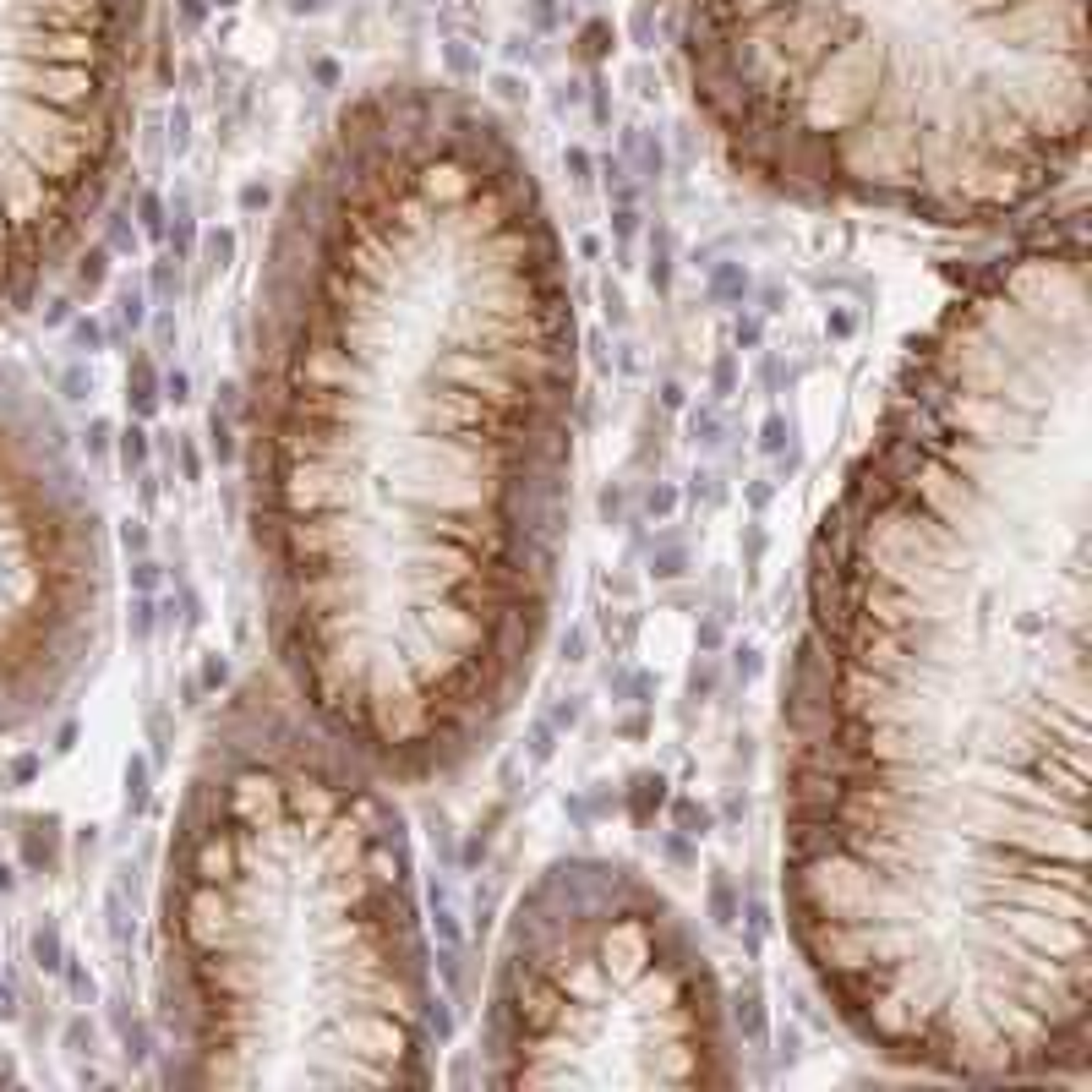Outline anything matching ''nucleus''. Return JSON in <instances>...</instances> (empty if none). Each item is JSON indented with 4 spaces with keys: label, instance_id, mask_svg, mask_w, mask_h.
Listing matches in <instances>:
<instances>
[{
    "label": "nucleus",
    "instance_id": "obj_1",
    "mask_svg": "<svg viewBox=\"0 0 1092 1092\" xmlns=\"http://www.w3.org/2000/svg\"><path fill=\"white\" fill-rule=\"evenodd\" d=\"M1092 263L994 251L907 344L803 552L781 918L874 1059L1092 1071Z\"/></svg>",
    "mask_w": 1092,
    "mask_h": 1092
},
{
    "label": "nucleus",
    "instance_id": "obj_2",
    "mask_svg": "<svg viewBox=\"0 0 1092 1092\" xmlns=\"http://www.w3.org/2000/svg\"><path fill=\"white\" fill-rule=\"evenodd\" d=\"M580 317L552 203L448 82L356 93L290 181L241 399L268 672L394 787L492 754L563 585Z\"/></svg>",
    "mask_w": 1092,
    "mask_h": 1092
},
{
    "label": "nucleus",
    "instance_id": "obj_3",
    "mask_svg": "<svg viewBox=\"0 0 1092 1092\" xmlns=\"http://www.w3.org/2000/svg\"><path fill=\"white\" fill-rule=\"evenodd\" d=\"M158 1027L181 1087H427L437 988L382 770L263 666L191 754L158 880Z\"/></svg>",
    "mask_w": 1092,
    "mask_h": 1092
},
{
    "label": "nucleus",
    "instance_id": "obj_4",
    "mask_svg": "<svg viewBox=\"0 0 1092 1092\" xmlns=\"http://www.w3.org/2000/svg\"><path fill=\"white\" fill-rule=\"evenodd\" d=\"M694 104L809 208L994 230L1087 153V0H661Z\"/></svg>",
    "mask_w": 1092,
    "mask_h": 1092
},
{
    "label": "nucleus",
    "instance_id": "obj_5",
    "mask_svg": "<svg viewBox=\"0 0 1092 1092\" xmlns=\"http://www.w3.org/2000/svg\"><path fill=\"white\" fill-rule=\"evenodd\" d=\"M487 1087H737L721 978L678 902L573 852L519 890L475 1033Z\"/></svg>",
    "mask_w": 1092,
    "mask_h": 1092
},
{
    "label": "nucleus",
    "instance_id": "obj_6",
    "mask_svg": "<svg viewBox=\"0 0 1092 1092\" xmlns=\"http://www.w3.org/2000/svg\"><path fill=\"white\" fill-rule=\"evenodd\" d=\"M110 628V552L66 427L0 361V727L50 721Z\"/></svg>",
    "mask_w": 1092,
    "mask_h": 1092
},
{
    "label": "nucleus",
    "instance_id": "obj_7",
    "mask_svg": "<svg viewBox=\"0 0 1092 1092\" xmlns=\"http://www.w3.org/2000/svg\"><path fill=\"white\" fill-rule=\"evenodd\" d=\"M126 388H132L126 399L137 404V415H153V372H148V361H137V366H132V377H126Z\"/></svg>",
    "mask_w": 1092,
    "mask_h": 1092
},
{
    "label": "nucleus",
    "instance_id": "obj_8",
    "mask_svg": "<svg viewBox=\"0 0 1092 1092\" xmlns=\"http://www.w3.org/2000/svg\"><path fill=\"white\" fill-rule=\"evenodd\" d=\"M34 956H39V967H44V973H55V967H60V940H55V928H39V934H34Z\"/></svg>",
    "mask_w": 1092,
    "mask_h": 1092
},
{
    "label": "nucleus",
    "instance_id": "obj_9",
    "mask_svg": "<svg viewBox=\"0 0 1092 1092\" xmlns=\"http://www.w3.org/2000/svg\"><path fill=\"white\" fill-rule=\"evenodd\" d=\"M120 459H126V465H142V459H148V432H142V427H126V432H120Z\"/></svg>",
    "mask_w": 1092,
    "mask_h": 1092
},
{
    "label": "nucleus",
    "instance_id": "obj_10",
    "mask_svg": "<svg viewBox=\"0 0 1092 1092\" xmlns=\"http://www.w3.org/2000/svg\"><path fill=\"white\" fill-rule=\"evenodd\" d=\"M17 1016V994H12V983L0 978V1021H12Z\"/></svg>",
    "mask_w": 1092,
    "mask_h": 1092
},
{
    "label": "nucleus",
    "instance_id": "obj_11",
    "mask_svg": "<svg viewBox=\"0 0 1092 1092\" xmlns=\"http://www.w3.org/2000/svg\"><path fill=\"white\" fill-rule=\"evenodd\" d=\"M77 344H88V350L99 344V323H77Z\"/></svg>",
    "mask_w": 1092,
    "mask_h": 1092
},
{
    "label": "nucleus",
    "instance_id": "obj_12",
    "mask_svg": "<svg viewBox=\"0 0 1092 1092\" xmlns=\"http://www.w3.org/2000/svg\"><path fill=\"white\" fill-rule=\"evenodd\" d=\"M0 890H12V869H6V863H0Z\"/></svg>",
    "mask_w": 1092,
    "mask_h": 1092
}]
</instances>
